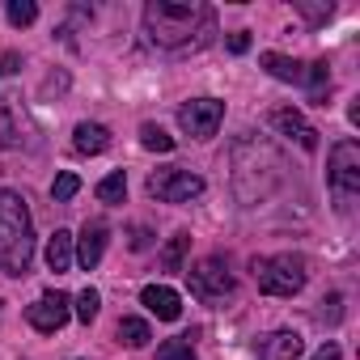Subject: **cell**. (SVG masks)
<instances>
[{
    "label": "cell",
    "mask_w": 360,
    "mask_h": 360,
    "mask_svg": "<svg viewBox=\"0 0 360 360\" xmlns=\"http://www.w3.org/2000/svg\"><path fill=\"white\" fill-rule=\"evenodd\" d=\"M144 39L157 51H200L212 39V9L195 0H148L144 5Z\"/></svg>",
    "instance_id": "6da1fadb"
},
{
    "label": "cell",
    "mask_w": 360,
    "mask_h": 360,
    "mask_svg": "<svg viewBox=\"0 0 360 360\" xmlns=\"http://www.w3.org/2000/svg\"><path fill=\"white\" fill-rule=\"evenodd\" d=\"M34 259V221L18 191L0 187V267L9 276H26Z\"/></svg>",
    "instance_id": "7a4b0ae2"
},
{
    "label": "cell",
    "mask_w": 360,
    "mask_h": 360,
    "mask_svg": "<svg viewBox=\"0 0 360 360\" xmlns=\"http://www.w3.org/2000/svg\"><path fill=\"white\" fill-rule=\"evenodd\" d=\"M305 280H309V263L301 255H267V259H255V284L267 297H292V292L305 288Z\"/></svg>",
    "instance_id": "3957f363"
},
{
    "label": "cell",
    "mask_w": 360,
    "mask_h": 360,
    "mask_svg": "<svg viewBox=\"0 0 360 360\" xmlns=\"http://www.w3.org/2000/svg\"><path fill=\"white\" fill-rule=\"evenodd\" d=\"M148 195L161 204H191L204 195V178L183 169V165H165V169L148 174Z\"/></svg>",
    "instance_id": "277c9868"
},
{
    "label": "cell",
    "mask_w": 360,
    "mask_h": 360,
    "mask_svg": "<svg viewBox=\"0 0 360 360\" xmlns=\"http://www.w3.org/2000/svg\"><path fill=\"white\" fill-rule=\"evenodd\" d=\"M326 178H330V191H335L339 200H352V195L360 191V144H356V140L330 144Z\"/></svg>",
    "instance_id": "5b68a950"
},
{
    "label": "cell",
    "mask_w": 360,
    "mask_h": 360,
    "mask_svg": "<svg viewBox=\"0 0 360 360\" xmlns=\"http://www.w3.org/2000/svg\"><path fill=\"white\" fill-rule=\"evenodd\" d=\"M187 280H191V292L200 297V301H225V297H233V288H238V280H233V271L225 267V259H200L191 271H187Z\"/></svg>",
    "instance_id": "8992f818"
},
{
    "label": "cell",
    "mask_w": 360,
    "mask_h": 360,
    "mask_svg": "<svg viewBox=\"0 0 360 360\" xmlns=\"http://www.w3.org/2000/svg\"><path fill=\"white\" fill-rule=\"evenodd\" d=\"M221 123H225V102H217V98H191L178 106V127L195 140H212Z\"/></svg>",
    "instance_id": "52a82bcc"
},
{
    "label": "cell",
    "mask_w": 360,
    "mask_h": 360,
    "mask_svg": "<svg viewBox=\"0 0 360 360\" xmlns=\"http://www.w3.org/2000/svg\"><path fill=\"white\" fill-rule=\"evenodd\" d=\"M68 318H72V301H68L64 292H43V297L26 309V322H30L34 330H43V335H56Z\"/></svg>",
    "instance_id": "ba28073f"
},
{
    "label": "cell",
    "mask_w": 360,
    "mask_h": 360,
    "mask_svg": "<svg viewBox=\"0 0 360 360\" xmlns=\"http://www.w3.org/2000/svg\"><path fill=\"white\" fill-rule=\"evenodd\" d=\"M77 246H72V259L85 267V271H94L98 263H102V255H106V242H110V225L106 221H85V229H81V238H72Z\"/></svg>",
    "instance_id": "9c48e42d"
},
{
    "label": "cell",
    "mask_w": 360,
    "mask_h": 360,
    "mask_svg": "<svg viewBox=\"0 0 360 360\" xmlns=\"http://www.w3.org/2000/svg\"><path fill=\"white\" fill-rule=\"evenodd\" d=\"M305 352V339L297 330H271L255 339V356L259 360H297Z\"/></svg>",
    "instance_id": "30bf717a"
},
{
    "label": "cell",
    "mask_w": 360,
    "mask_h": 360,
    "mask_svg": "<svg viewBox=\"0 0 360 360\" xmlns=\"http://www.w3.org/2000/svg\"><path fill=\"white\" fill-rule=\"evenodd\" d=\"M271 127L280 131V136H288V140H297L305 153H314L318 148V131L305 123V115L301 110H292V106H280V110H271Z\"/></svg>",
    "instance_id": "8fae6325"
},
{
    "label": "cell",
    "mask_w": 360,
    "mask_h": 360,
    "mask_svg": "<svg viewBox=\"0 0 360 360\" xmlns=\"http://www.w3.org/2000/svg\"><path fill=\"white\" fill-rule=\"evenodd\" d=\"M140 305H148V314H157L161 322H174L178 314H183V297H178L169 284H148L140 292Z\"/></svg>",
    "instance_id": "7c38bea8"
},
{
    "label": "cell",
    "mask_w": 360,
    "mask_h": 360,
    "mask_svg": "<svg viewBox=\"0 0 360 360\" xmlns=\"http://www.w3.org/2000/svg\"><path fill=\"white\" fill-rule=\"evenodd\" d=\"M22 140H26V115L18 110L13 98H0V153L18 148Z\"/></svg>",
    "instance_id": "4fadbf2b"
},
{
    "label": "cell",
    "mask_w": 360,
    "mask_h": 360,
    "mask_svg": "<svg viewBox=\"0 0 360 360\" xmlns=\"http://www.w3.org/2000/svg\"><path fill=\"white\" fill-rule=\"evenodd\" d=\"M72 144H77V153L98 157V153H106V148H110V127H102V123H77Z\"/></svg>",
    "instance_id": "5bb4252c"
},
{
    "label": "cell",
    "mask_w": 360,
    "mask_h": 360,
    "mask_svg": "<svg viewBox=\"0 0 360 360\" xmlns=\"http://www.w3.org/2000/svg\"><path fill=\"white\" fill-rule=\"evenodd\" d=\"M259 64H263L276 81H292V85L305 81V64H301V60H288V56H280V51H267Z\"/></svg>",
    "instance_id": "9a60e30c"
},
{
    "label": "cell",
    "mask_w": 360,
    "mask_h": 360,
    "mask_svg": "<svg viewBox=\"0 0 360 360\" xmlns=\"http://www.w3.org/2000/svg\"><path fill=\"white\" fill-rule=\"evenodd\" d=\"M47 267H51L56 276L72 267V233H68V229H56V233H51V242H47Z\"/></svg>",
    "instance_id": "2e32d148"
},
{
    "label": "cell",
    "mask_w": 360,
    "mask_h": 360,
    "mask_svg": "<svg viewBox=\"0 0 360 360\" xmlns=\"http://www.w3.org/2000/svg\"><path fill=\"white\" fill-rule=\"evenodd\" d=\"M301 85L309 89V102L326 106V89H330V68H326V60H314V64H305V81H301Z\"/></svg>",
    "instance_id": "e0dca14e"
},
{
    "label": "cell",
    "mask_w": 360,
    "mask_h": 360,
    "mask_svg": "<svg viewBox=\"0 0 360 360\" xmlns=\"http://www.w3.org/2000/svg\"><path fill=\"white\" fill-rule=\"evenodd\" d=\"M119 343L123 347H144L148 339H153V330H148V322L144 318H119Z\"/></svg>",
    "instance_id": "ac0fdd59"
},
{
    "label": "cell",
    "mask_w": 360,
    "mask_h": 360,
    "mask_svg": "<svg viewBox=\"0 0 360 360\" xmlns=\"http://www.w3.org/2000/svg\"><path fill=\"white\" fill-rule=\"evenodd\" d=\"M191 250V233H174L169 246L161 250V271H183V259Z\"/></svg>",
    "instance_id": "d6986e66"
},
{
    "label": "cell",
    "mask_w": 360,
    "mask_h": 360,
    "mask_svg": "<svg viewBox=\"0 0 360 360\" xmlns=\"http://www.w3.org/2000/svg\"><path fill=\"white\" fill-rule=\"evenodd\" d=\"M98 200H102V204H123V200H127V178H123V169L106 174L102 183H98Z\"/></svg>",
    "instance_id": "ffe728a7"
},
{
    "label": "cell",
    "mask_w": 360,
    "mask_h": 360,
    "mask_svg": "<svg viewBox=\"0 0 360 360\" xmlns=\"http://www.w3.org/2000/svg\"><path fill=\"white\" fill-rule=\"evenodd\" d=\"M157 360H195V343H191V335L165 339V343L157 347Z\"/></svg>",
    "instance_id": "44dd1931"
},
{
    "label": "cell",
    "mask_w": 360,
    "mask_h": 360,
    "mask_svg": "<svg viewBox=\"0 0 360 360\" xmlns=\"http://www.w3.org/2000/svg\"><path fill=\"white\" fill-rule=\"evenodd\" d=\"M98 309H102V297L94 292V288H85V292H77V301H72V314L89 326L94 318H98Z\"/></svg>",
    "instance_id": "7402d4cb"
},
{
    "label": "cell",
    "mask_w": 360,
    "mask_h": 360,
    "mask_svg": "<svg viewBox=\"0 0 360 360\" xmlns=\"http://www.w3.org/2000/svg\"><path fill=\"white\" fill-rule=\"evenodd\" d=\"M140 144L153 148V153H169V148H174V136H165L157 123H144V127H140Z\"/></svg>",
    "instance_id": "603a6c76"
},
{
    "label": "cell",
    "mask_w": 360,
    "mask_h": 360,
    "mask_svg": "<svg viewBox=\"0 0 360 360\" xmlns=\"http://www.w3.org/2000/svg\"><path fill=\"white\" fill-rule=\"evenodd\" d=\"M77 191H81V178H77V174H60L56 183H51V200H56V204H68Z\"/></svg>",
    "instance_id": "cb8c5ba5"
},
{
    "label": "cell",
    "mask_w": 360,
    "mask_h": 360,
    "mask_svg": "<svg viewBox=\"0 0 360 360\" xmlns=\"http://www.w3.org/2000/svg\"><path fill=\"white\" fill-rule=\"evenodd\" d=\"M39 18V5L34 0H9V22L13 26H30Z\"/></svg>",
    "instance_id": "d4e9b609"
},
{
    "label": "cell",
    "mask_w": 360,
    "mask_h": 360,
    "mask_svg": "<svg viewBox=\"0 0 360 360\" xmlns=\"http://www.w3.org/2000/svg\"><path fill=\"white\" fill-rule=\"evenodd\" d=\"M229 51H233V56H246V51H250V34H246V30L229 34Z\"/></svg>",
    "instance_id": "484cf974"
},
{
    "label": "cell",
    "mask_w": 360,
    "mask_h": 360,
    "mask_svg": "<svg viewBox=\"0 0 360 360\" xmlns=\"http://www.w3.org/2000/svg\"><path fill=\"white\" fill-rule=\"evenodd\" d=\"M301 13H305L309 22H326V18H330V5H326V9H318V5H301Z\"/></svg>",
    "instance_id": "4316f807"
},
{
    "label": "cell",
    "mask_w": 360,
    "mask_h": 360,
    "mask_svg": "<svg viewBox=\"0 0 360 360\" xmlns=\"http://www.w3.org/2000/svg\"><path fill=\"white\" fill-rule=\"evenodd\" d=\"M343 352H339V343H322V352L318 356H309V360H339Z\"/></svg>",
    "instance_id": "83f0119b"
},
{
    "label": "cell",
    "mask_w": 360,
    "mask_h": 360,
    "mask_svg": "<svg viewBox=\"0 0 360 360\" xmlns=\"http://www.w3.org/2000/svg\"><path fill=\"white\" fill-rule=\"evenodd\" d=\"M18 64H22V60H18V56H13V51H9V56H5V60H0V77H9V72H13V68H18Z\"/></svg>",
    "instance_id": "f1b7e54d"
}]
</instances>
